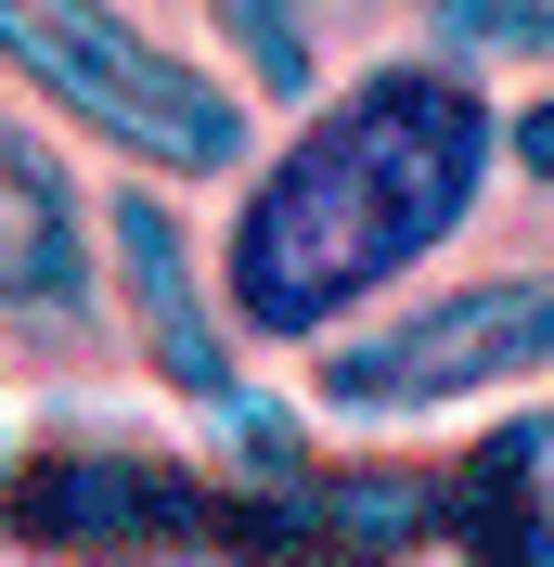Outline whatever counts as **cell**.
I'll list each match as a JSON object with an SVG mask.
<instances>
[{
  "mask_svg": "<svg viewBox=\"0 0 554 567\" xmlns=\"http://www.w3.org/2000/svg\"><path fill=\"white\" fill-rule=\"evenodd\" d=\"M503 181V78L451 39H400L322 65L219 181V310L258 361H310L322 336L400 310L478 233Z\"/></svg>",
  "mask_w": 554,
  "mask_h": 567,
  "instance_id": "1",
  "label": "cell"
},
{
  "mask_svg": "<svg viewBox=\"0 0 554 567\" xmlns=\"http://www.w3.org/2000/svg\"><path fill=\"white\" fill-rule=\"evenodd\" d=\"M0 542L27 555H310L297 503L168 400L0 425Z\"/></svg>",
  "mask_w": 554,
  "mask_h": 567,
  "instance_id": "2",
  "label": "cell"
},
{
  "mask_svg": "<svg viewBox=\"0 0 554 567\" xmlns=\"http://www.w3.org/2000/svg\"><path fill=\"white\" fill-rule=\"evenodd\" d=\"M0 91L39 104L91 168H142L181 194H219L271 130V104L207 39L142 27L130 0H0Z\"/></svg>",
  "mask_w": 554,
  "mask_h": 567,
  "instance_id": "3",
  "label": "cell"
},
{
  "mask_svg": "<svg viewBox=\"0 0 554 567\" xmlns=\"http://www.w3.org/2000/svg\"><path fill=\"white\" fill-rule=\"evenodd\" d=\"M542 374H554V258H503V271H425L400 310L322 336L297 361V400L361 439H425Z\"/></svg>",
  "mask_w": 554,
  "mask_h": 567,
  "instance_id": "4",
  "label": "cell"
},
{
  "mask_svg": "<svg viewBox=\"0 0 554 567\" xmlns=\"http://www.w3.org/2000/svg\"><path fill=\"white\" fill-rule=\"evenodd\" d=\"M104 310V168L0 91V322L65 336Z\"/></svg>",
  "mask_w": 554,
  "mask_h": 567,
  "instance_id": "5",
  "label": "cell"
},
{
  "mask_svg": "<svg viewBox=\"0 0 554 567\" xmlns=\"http://www.w3.org/2000/svg\"><path fill=\"white\" fill-rule=\"evenodd\" d=\"M464 439L425 452V555L464 567H554V374L451 413Z\"/></svg>",
  "mask_w": 554,
  "mask_h": 567,
  "instance_id": "6",
  "label": "cell"
},
{
  "mask_svg": "<svg viewBox=\"0 0 554 567\" xmlns=\"http://www.w3.org/2000/svg\"><path fill=\"white\" fill-rule=\"evenodd\" d=\"M194 27H207V52L258 91V104H297L322 78V0H181Z\"/></svg>",
  "mask_w": 554,
  "mask_h": 567,
  "instance_id": "7",
  "label": "cell"
},
{
  "mask_svg": "<svg viewBox=\"0 0 554 567\" xmlns=\"http://www.w3.org/2000/svg\"><path fill=\"white\" fill-rule=\"evenodd\" d=\"M503 181L554 194V78H503Z\"/></svg>",
  "mask_w": 554,
  "mask_h": 567,
  "instance_id": "8",
  "label": "cell"
}]
</instances>
